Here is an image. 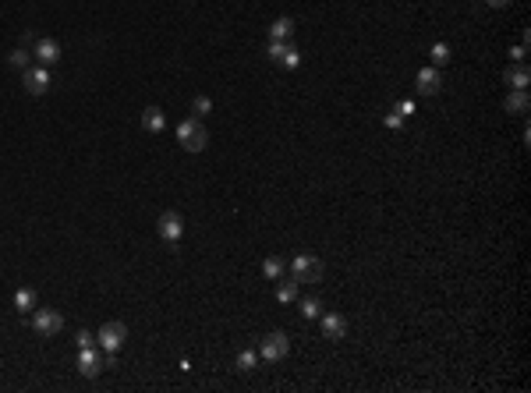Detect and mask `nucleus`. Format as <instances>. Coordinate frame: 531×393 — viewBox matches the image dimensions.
I'll return each mask as SVG.
<instances>
[{"label":"nucleus","instance_id":"nucleus-6","mask_svg":"<svg viewBox=\"0 0 531 393\" xmlns=\"http://www.w3.org/2000/svg\"><path fill=\"white\" fill-rule=\"evenodd\" d=\"M291 355V340H287V333H270V337H262V344H259V358H266V362H283Z\"/></svg>","mask_w":531,"mask_h":393},{"label":"nucleus","instance_id":"nucleus-11","mask_svg":"<svg viewBox=\"0 0 531 393\" xmlns=\"http://www.w3.org/2000/svg\"><path fill=\"white\" fill-rule=\"evenodd\" d=\"M322 337L326 340H344L347 337V319L340 312H326L322 316Z\"/></svg>","mask_w":531,"mask_h":393},{"label":"nucleus","instance_id":"nucleus-10","mask_svg":"<svg viewBox=\"0 0 531 393\" xmlns=\"http://www.w3.org/2000/svg\"><path fill=\"white\" fill-rule=\"evenodd\" d=\"M415 86H418V92H425V96H436V92L443 89L439 68H422V71L415 75Z\"/></svg>","mask_w":531,"mask_h":393},{"label":"nucleus","instance_id":"nucleus-4","mask_svg":"<svg viewBox=\"0 0 531 393\" xmlns=\"http://www.w3.org/2000/svg\"><path fill=\"white\" fill-rule=\"evenodd\" d=\"M110 362H114V355H107V351L99 355L96 344L92 347H78V372H81V376H89V379H96Z\"/></svg>","mask_w":531,"mask_h":393},{"label":"nucleus","instance_id":"nucleus-13","mask_svg":"<svg viewBox=\"0 0 531 393\" xmlns=\"http://www.w3.org/2000/svg\"><path fill=\"white\" fill-rule=\"evenodd\" d=\"M503 107H506V114H528V107H531L528 89H510L506 99H503Z\"/></svg>","mask_w":531,"mask_h":393},{"label":"nucleus","instance_id":"nucleus-20","mask_svg":"<svg viewBox=\"0 0 531 393\" xmlns=\"http://www.w3.org/2000/svg\"><path fill=\"white\" fill-rule=\"evenodd\" d=\"M276 64H280V68H287V71H294V68L301 64V53H298V50L287 43V50H283V57L276 60Z\"/></svg>","mask_w":531,"mask_h":393},{"label":"nucleus","instance_id":"nucleus-21","mask_svg":"<svg viewBox=\"0 0 531 393\" xmlns=\"http://www.w3.org/2000/svg\"><path fill=\"white\" fill-rule=\"evenodd\" d=\"M301 316H305V319H319V316H322L319 298H305V301H301Z\"/></svg>","mask_w":531,"mask_h":393},{"label":"nucleus","instance_id":"nucleus-2","mask_svg":"<svg viewBox=\"0 0 531 393\" xmlns=\"http://www.w3.org/2000/svg\"><path fill=\"white\" fill-rule=\"evenodd\" d=\"M291 277L298 283H319L322 280V259L319 255H309V252H301L291 259Z\"/></svg>","mask_w":531,"mask_h":393},{"label":"nucleus","instance_id":"nucleus-14","mask_svg":"<svg viewBox=\"0 0 531 393\" xmlns=\"http://www.w3.org/2000/svg\"><path fill=\"white\" fill-rule=\"evenodd\" d=\"M506 86L510 89H528V81H531V71H528V64L521 60V64H514V68H506Z\"/></svg>","mask_w":531,"mask_h":393},{"label":"nucleus","instance_id":"nucleus-29","mask_svg":"<svg viewBox=\"0 0 531 393\" xmlns=\"http://www.w3.org/2000/svg\"><path fill=\"white\" fill-rule=\"evenodd\" d=\"M489 4H493V8H506V4H510V0H489Z\"/></svg>","mask_w":531,"mask_h":393},{"label":"nucleus","instance_id":"nucleus-15","mask_svg":"<svg viewBox=\"0 0 531 393\" xmlns=\"http://www.w3.org/2000/svg\"><path fill=\"white\" fill-rule=\"evenodd\" d=\"M298 287H301V283H298L294 277H291V280H283V283L276 287V301H280V305H291V301H298Z\"/></svg>","mask_w":531,"mask_h":393},{"label":"nucleus","instance_id":"nucleus-12","mask_svg":"<svg viewBox=\"0 0 531 393\" xmlns=\"http://www.w3.org/2000/svg\"><path fill=\"white\" fill-rule=\"evenodd\" d=\"M142 128H146L149 135H159L163 128H167V117H163L159 107H146L142 110Z\"/></svg>","mask_w":531,"mask_h":393},{"label":"nucleus","instance_id":"nucleus-26","mask_svg":"<svg viewBox=\"0 0 531 393\" xmlns=\"http://www.w3.org/2000/svg\"><path fill=\"white\" fill-rule=\"evenodd\" d=\"M386 128H404V117H400V114L393 110L390 117H386Z\"/></svg>","mask_w":531,"mask_h":393},{"label":"nucleus","instance_id":"nucleus-3","mask_svg":"<svg viewBox=\"0 0 531 393\" xmlns=\"http://www.w3.org/2000/svg\"><path fill=\"white\" fill-rule=\"evenodd\" d=\"M125 340H128V326L117 322V319L103 322V326H99V333H96V344L103 347L107 355H117V351L125 347Z\"/></svg>","mask_w":531,"mask_h":393},{"label":"nucleus","instance_id":"nucleus-24","mask_svg":"<svg viewBox=\"0 0 531 393\" xmlns=\"http://www.w3.org/2000/svg\"><path fill=\"white\" fill-rule=\"evenodd\" d=\"M192 110H195L198 117L209 114V110H213V99H209V96H195V99H192Z\"/></svg>","mask_w":531,"mask_h":393},{"label":"nucleus","instance_id":"nucleus-17","mask_svg":"<svg viewBox=\"0 0 531 393\" xmlns=\"http://www.w3.org/2000/svg\"><path fill=\"white\" fill-rule=\"evenodd\" d=\"M428 57H432V68H443V64H450V60H454V53H450V47H446V43H432Z\"/></svg>","mask_w":531,"mask_h":393},{"label":"nucleus","instance_id":"nucleus-25","mask_svg":"<svg viewBox=\"0 0 531 393\" xmlns=\"http://www.w3.org/2000/svg\"><path fill=\"white\" fill-rule=\"evenodd\" d=\"M75 344H78V347H92V344H96V333H89V329H78Z\"/></svg>","mask_w":531,"mask_h":393},{"label":"nucleus","instance_id":"nucleus-23","mask_svg":"<svg viewBox=\"0 0 531 393\" xmlns=\"http://www.w3.org/2000/svg\"><path fill=\"white\" fill-rule=\"evenodd\" d=\"M29 57H32V53H29L25 47H18L8 60H11V68H22V71H25V68H29Z\"/></svg>","mask_w":531,"mask_h":393},{"label":"nucleus","instance_id":"nucleus-18","mask_svg":"<svg viewBox=\"0 0 531 393\" xmlns=\"http://www.w3.org/2000/svg\"><path fill=\"white\" fill-rule=\"evenodd\" d=\"M291 32H294V22H291V18H276V22L270 25V36H273V39H291Z\"/></svg>","mask_w":531,"mask_h":393},{"label":"nucleus","instance_id":"nucleus-7","mask_svg":"<svg viewBox=\"0 0 531 393\" xmlns=\"http://www.w3.org/2000/svg\"><path fill=\"white\" fill-rule=\"evenodd\" d=\"M156 231H159V238L167 244H177L181 238H185V220H181V213H163L159 223H156Z\"/></svg>","mask_w":531,"mask_h":393},{"label":"nucleus","instance_id":"nucleus-9","mask_svg":"<svg viewBox=\"0 0 531 393\" xmlns=\"http://www.w3.org/2000/svg\"><path fill=\"white\" fill-rule=\"evenodd\" d=\"M32 57H36L43 68H53L57 60H60V43H57V39H50V36H43V39H39V43H36Z\"/></svg>","mask_w":531,"mask_h":393},{"label":"nucleus","instance_id":"nucleus-19","mask_svg":"<svg viewBox=\"0 0 531 393\" xmlns=\"http://www.w3.org/2000/svg\"><path fill=\"white\" fill-rule=\"evenodd\" d=\"M262 273L270 277V280H280V277H283V259H280V255H270V259L262 262Z\"/></svg>","mask_w":531,"mask_h":393},{"label":"nucleus","instance_id":"nucleus-8","mask_svg":"<svg viewBox=\"0 0 531 393\" xmlns=\"http://www.w3.org/2000/svg\"><path fill=\"white\" fill-rule=\"evenodd\" d=\"M22 81H25V92L29 96H43L47 89H50V68H25V75H22Z\"/></svg>","mask_w":531,"mask_h":393},{"label":"nucleus","instance_id":"nucleus-28","mask_svg":"<svg viewBox=\"0 0 531 393\" xmlns=\"http://www.w3.org/2000/svg\"><path fill=\"white\" fill-rule=\"evenodd\" d=\"M407 114H415V103H411V99L400 103V117H407Z\"/></svg>","mask_w":531,"mask_h":393},{"label":"nucleus","instance_id":"nucleus-22","mask_svg":"<svg viewBox=\"0 0 531 393\" xmlns=\"http://www.w3.org/2000/svg\"><path fill=\"white\" fill-rule=\"evenodd\" d=\"M259 365V355H255V351H241V355H237V372H252Z\"/></svg>","mask_w":531,"mask_h":393},{"label":"nucleus","instance_id":"nucleus-16","mask_svg":"<svg viewBox=\"0 0 531 393\" xmlns=\"http://www.w3.org/2000/svg\"><path fill=\"white\" fill-rule=\"evenodd\" d=\"M14 308H18V312H32V308H36V291H32V287H22V291L14 294Z\"/></svg>","mask_w":531,"mask_h":393},{"label":"nucleus","instance_id":"nucleus-1","mask_svg":"<svg viewBox=\"0 0 531 393\" xmlns=\"http://www.w3.org/2000/svg\"><path fill=\"white\" fill-rule=\"evenodd\" d=\"M177 142H181V149H188V153H202L206 149V128H202V121L198 117H188V121H181L177 124Z\"/></svg>","mask_w":531,"mask_h":393},{"label":"nucleus","instance_id":"nucleus-5","mask_svg":"<svg viewBox=\"0 0 531 393\" xmlns=\"http://www.w3.org/2000/svg\"><path fill=\"white\" fill-rule=\"evenodd\" d=\"M32 329L39 337H57L64 329V316L57 308H39V312H32Z\"/></svg>","mask_w":531,"mask_h":393},{"label":"nucleus","instance_id":"nucleus-27","mask_svg":"<svg viewBox=\"0 0 531 393\" xmlns=\"http://www.w3.org/2000/svg\"><path fill=\"white\" fill-rule=\"evenodd\" d=\"M524 53H528V50H524V43H521V47H514V50H510V60H514V64H521V60H524Z\"/></svg>","mask_w":531,"mask_h":393}]
</instances>
